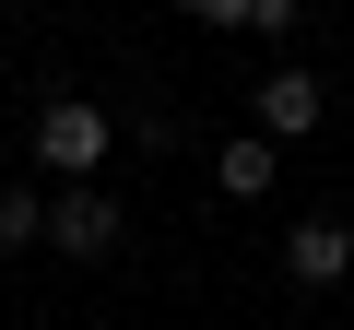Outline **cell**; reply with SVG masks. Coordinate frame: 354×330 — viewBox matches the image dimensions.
Returning a JSON list of instances; mask_svg holds the SVG:
<instances>
[{
	"label": "cell",
	"instance_id": "obj_1",
	"mask_svg": "<svg viewBox=\"0 0 354 330\" xmlns=\"http://www.w3.org/2000/svg\"><path fill=\"white\" fill-rule=\"evenodd\" d=\"M118 153V118L95 106V95H59L48 118H36V165L48 177H71V189H95V165Z\"/></svg>",
	"mask_w": 354,
	"mask_h": 330
},
{
	"label": "cell",
	"instance_id": "obj_2",
	"mask_svg": "<svg viewBox=\"0 0 354 330\" xmlns=\"http://www.w3.org/2000/svg\"><path fill=\"white\" fill-rule=\"evenodd\" d=\"M330 118V83L307 71V59H283V71H260V142H307Z\"/></svg>",
	"mask_w": 354,
	"mask_h": 330
},
{
	"label": "cell",
	"instance_id": "obj_3",
	"mask_svg": "<svg viewBox=\"0 0 354 330\" xmlns=\"http://www.w3.org/2000/svg\"><path fill=\"white\" fill-rule=\"evenodd\" d=\"M118 236H130V224H118L106 189H59V201H48V248H71V260H118Z\"/></svg>",
	"mask_w": 354,
	"mask_h": 330
},
{
	"label": "cell",
	"instance_id": "obj_4",
	"mask_svg": "<svg viewBox=\"0 0 354 330\" xmlns=\"http://www.w3.org/2000/svg\"><path fill=\"white\" fill-rule=\"evenodd\" d=\"M283 271H295L307 295H319V283H342V271H354V224H342V213H307V224L283 236Z\"/></svg>",
	"mask_w": 354,
	"mask_h": 330
},
{
	"label": "cell",
	"instance_id": "obj_5",
	"mask_svg": "<svg viewBox=\"0 0 354 330\" xmlns=\"http://www.w3.org/2000/svg\"><path fill=\"white\" fill-rule=\"evenodd\" d=\"M272 177H283V153H272V142H213V189H225V201H260Z\"/></svg>",
	"mask_w": 354,
	"mask_h": 330
},
{
	"label": "cell",
	"instance_id": "obj_6",
	"mask_svg": "<svg viewBox=\"0 0 354 330\" xmlns=\"http://www.w3.org/2000/svg\"><path fill=\"white\" fill-rule=\"evenodd\" d=\"M48 236V201L36 189H0V248H36Z\"/></svg>",
	"mask_w": 354,
	"mask_h": 330
},
{
	"label": "cell",
	"instance_id": "obj_7",
	"mask_svg": "<svg viewBox=\"0 0 354 330\" xmlns=\"http://www.w3.org/2000/svg\"><path fill=\"white\" fill-rule=\"evenodd\" d=\"M177 12H189V24H213V36H225V24H248V0H177Z\"/></svg>",
	"mask_w": 354,
	"mask_h": 330
},
{
	"label": "cell",
	"instance_id": "obj_8",
	"mask_svg": "<svg viewBox=\"0 0 354 330\" xmlns=\"http://www.w3.org/2000/svg\"><path fill=\"white\" fill-rule=\"evenodd\" d=\"M248 36H295V0H248Z\"/></svg>",
	"mask_w": 354,
	"mask_h": 330
}]
</instances>
